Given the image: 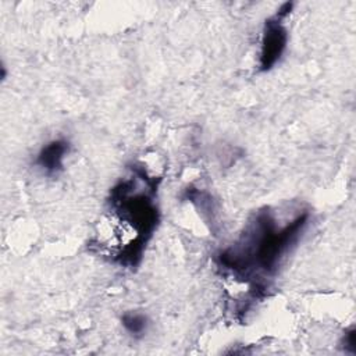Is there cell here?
<instances>
[{
  "mask_svg": "<svg viewBox=\"0 0 356 356\" xmlns=\"http://www.w3.org/2000/svg\"><path fill=\"white\" fill-rule=\"evenodd\" d=\"M307 218L309 213H302L278 228L268 211H260L239 241L218 254L220 264L239 275L275 271L280 260L302 234Z\"/></svg>",
  "mask_w": 356,
  "mask_h": 356,
  "instance_id": "cell-1",
  "label": "cell"
},
{
  "mask_svg": "<svg viewBox=\"0 0 356 356\" xmlns=\"http://www.w3.org/2000/svg\"><path fill=\"white\" fill-rule=\"evenodd\" d=\"M292 8L291 3H285L277 10V13L268 18L264 24L261 47H260V58L259 67L261 71L271 70L281 58L286 43H288V32L284 26V19L289 14Z\"/></svg>",
  "mask_w": 356,
  "mask_h": 356,
  "instance_id": "cell-2",
  "label": "cell"
},
{
  "mask_svg": "<svg viewBox=\"0 0 356 356\" xmlns=\"http://www.w3.org/2000/svg\"><path fill=\"white\" fill-rule=\"evenodd\" d=\"M70 152V145L64 139H56L44 145L38 157L36 165H39L47 174H57L63 170L64 159Z\"/></svg>",
  "mask_w": 356,
  "mask_h": 356,
  "instance_id": "cell-3",
  "label": "cell"
},
{
  "mask_svg": "<svg viewBox=\"0 0 356 356\" xmlns=\"http://www.w3.org/2000/svg\"><path fill=\"white\" fill-rule=\"evenodd\" d=\"M122 327L134 338H140L145 335L149 327V320L143 313L139 312H127L121 317Z\"/></svg>",
  "mask_w": 356,
  "mask_h": 356,
  "instance_id": "cell-4",
  "label": "cell"
},
{
  "mask_svg": "<svg viewBox=\"0 0 356 356\" xmlns=\"http://www.w3.org/2000/svg\"><path fill=\"white\" fill-rule=\"evenodd\" d=\"M343 348L345 350H349L352 353L356 352V348H355V343H356V339H355V330L352 328L350 331H348L345 335H343Z\"/></svg>",
  "mask_w": 356,
  "mask_h": 356,
  "instance_id": "cell-5",
  "label": "cell"
}]
</instances>
